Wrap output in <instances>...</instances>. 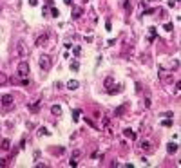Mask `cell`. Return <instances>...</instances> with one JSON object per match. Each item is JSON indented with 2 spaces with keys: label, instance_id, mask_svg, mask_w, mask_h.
Segmentation results:
<instances>
[{
  "label": "cell",
  "instance_id": "obj_1",
  "mask_svg": "<svg viewBox=\"0 0 181 168\" xmlns=\"http://www.w3.org/2000/svg\"><path fill=\"white\" fill-rule=\"evenodd\" d=\"M38 65H40V69H43V70H49L51 65H53V62H51V58H49L47 54H42V56L38 58Z\"/></svg>",
  "mask_w": 181,
  "mask_h": 168
},
{
  "label": "cell",
  "instance_id": "obj_7",
  "mask_svg": "<svg viewBox=\"0 0 181 168\" xmlns=\"http://www.w3.org/2000/svg\"><path fill=\"white\" fill-rule=\"evenodd\" d=\"M0 148H2V150H9V148H11V141H9V139H2V143H0Z\"/></svg>",
  "mask_w": 181,
  "mask_h": 168
},
{
  "label": "cell",
  "instance_id": "obj_22",
  "mask_svg": "<svg viewBox=\"0 0 181 168\" xmlns=\"http://www.w3.org/2000/svg\"><path fill=\"white\" fill-rule=\"evenodd\" d=\"M71 69H73V70H78V69H80L78 62H73V63H71Z\"/></svg>",
  "mask_w": 181,
  "mask_h": 168
},
{
  "label": "cell",
  "instance_id": "obj_5",
  "mask_svg": "<svg viewBox=\"0 0 181 168\" xmlns=\"http://www.w3.org/2000/svg\"><path fill=\"white\" fill-rule=\"evenodd\" d=\"M78 87H80V83L76 80H69V81H67V89H69V90H76Z\"/></svg>",
  "mask_w": 181,
  "mask_h": 168
},
{
  "label": "cell",
  "instance_id": "obj_33",
  "mask_svg": "<svg viewBox=\"0 0 181 168\" xmlns=\"http://www.w3.org/2000/svg\"><path fill=\"white\" fill-rule=\"evenodd\" d=\"M63 2H65L67 6H69V4H73V0H63Z\"/></svg>",
  "mask_w": 181,
  "mask_h": 168
},
{
  "label": "cell",
  "instance_id": "obj_27",
  "mask_svg": "<svg viewBox=\"0 0 181 168\" xmlns=\"http://www.w3.org/2000/svg\"><path fill=\"white\" fill-rule=\"evenodd\" d=\"M152 13H156V9H145L143 11V15H152Z\"/></svg>",
  "mask_w": 181,
  "mask_h": 168
},
{
  "label": "cell",
  "instance_id": "obj_21",
  "mask_svg": "<svg viewBox=\"0 0 181 168\" xmlns=\"http://www.w3.org/2000/svg\"><path fill=\"white\" fill-rule=\"evenodd\" d=\"M163 29H165V31H168V33H170V31H172V29H174V27H172V23H165V26H163Z\"/></svg>",
  "mask_w": 181,
  "mask_h": 168
},
{
  "label": "cell",
  "instance_id": "obj_10",
  "mask_svg": "<svg viewBox=\"0 0 181 168\" xmlns=\"http://www.w3.org/2000/svg\"><path fill=\"white\" fill-rule=\"evenodd\" d=\"M141 150H145V152H149L150 148H152V145H150V141H141Z\"/></svg>",
  "mask_w": 181,
  "mask_h": 168
},
{
  "label": "cell",
  "instance_id": "obj_31",
  "mask_svg": "<svg viewBox=\"0 0 181 168\" xmlns=\"http://www.w3.org/2000/svg\"><path fill=\"white\" fill-rule=\"evenodd\" d=\"M176 2H177V0H170V2H168V7H174V6H176Z\"/></svg>",
  "mask_w": 181,
  "mask_h": 168
},
{
  "label": "cell",
  "instance_id": "obj_25",
  "mask_svg": "<svg viewBox=\"0 0 181 168\" xmlns=\"http://www.w3.org/2000/svg\"><path fill=\"white\" fill-rule=\"evenodd\" d=\"M51 15H53V16H58V15H60V11H58L56 7H53V9H51Z\"/></svg>",
  "mask_w": 181,
  "mask_h": 168
},
{
  "label": "cell",
  "instance_id": "obj_24",
  "mask_svg": "<svg viewBox=\"0 0 181 168\" xmlns=\"http://www.w3.org/2000/svg\"><path fill=\"white\" fill-rule=\"evenodd\" d=\"M54 152H56V154H58V156H62V154H63V152H65V148H63V147H58V148H56V150H54Z\"/></svg>",
  "mask_w": 181,
  "mask_h": 168
},
{
  "label": "cell",
  "instance_id": "obj_17",
  "mask_svg": "<svg viewBox=\"0 0 181 168\" xmlns=\"http://www.w3.org/2000/svg\"><path fill=\"white\" fill-rule=\"evenodd\" d=\"M112 83H114V80H112V78H105V87H107V89H110Z\"/></svg>",
  "mask_w": 181,
  "mask_h": 168
},
{
  "label": "cell",
  "instance_id": "obj_12",
  "mask_svg": "<svg viewBox=\"0 0 181 168\" xmlns=\"http://www.w3.org/2000/svg\"><path fill=\"white\" fill-rule=\"evenodd\" d=\"M51 112H53L54 116H60V114H62V107H60V105H53V107H51Z\"/></svg>",
  "mask_w": 181,
  "mask_h": 168
},
{
  "label": "cell",
  "instance_id": "obj_16",
  "mask_svg": "<svg viewBox=\"0 0 181 168\" xmlns=\"http://www.w3.org/2000/svg\"><path fill=\"white\" fill-rule=\"evenodd\" d=\"M125 109H127V103H125V105H121V107H118V109H116V116H121V114L125 112Z\"/></svg>",
  "mask_w": 181,
  "mask_h": 168
},
{
  "label": "cell",
  "instance_id": "obj_6",
  "mask_svg": "<svg viewBox=\"0 0 181 168\" xmlns=\"http://www.w3.org/2000/svg\"><path fill=\"white\" fill-rule=\"evenodd\" d=\"M167 152L168 154H176L177 152V145H176V143H168V145H167Z\"/></svg>",
  "mask_w": 181,
  "mask_h": 168
},
{
  "label": "cell",
  "instance_id": "obj_19",
  "mask_svg": "<svg viewBox=\"0 0 181 168\" xmlns=\"http://www.w3.org/2000/svg\"><path fill=\"white\" fill-rule=\"evenodd\" d=\"M80 119V110H74L73 112V121H78Z\"/></svg>",
  "mask_w": 181,
  "mask_h": 168
},
{
  "label": "cell",
  "instance_id": "obj_28",
  "mask_svg": "<svg viewBox=\"0 0 181 168\" xmlns=\"http://www.w3.org/2000/svg\"><path fill=\"white\" fill-rule=\"evenodd\" d=\"M69 164H71V166H76V164H78V161H76V157H73V159L69 161Z\"/></svg>",
  "mask_w": 181,
  "mask_h": 168
},
{
  "label": "cell",
  "instance_id": "obj_23",
  "mask_svg": "<svg viewBox=\"0 0 181 168\" xmlns=\"http://www.w3.org/2000/svg\"><path fill=\"white\" fill-rule=\"evenodd\" d=\"M145 107H147V109H150V107H152V101H150V98H145Z\"/></svg>",
  "mask_w": 181,
  "mask_h": 168
},
{
  "label": "cell",
  "instance_id": "obj_9",
  "mask_svg": "<svg viewBox=\"0 0 181 168\" xmlns=\"http://www.w3.org/2000/svg\"><path fill=\"white\" fill-rule=\"evenodd\" d=\"M123 136L129 137V139H136V134H134V130H130V128H125V130H123Z\"/></svg>",
  "mask_w": 181,
  "mask_h": 168
},
{
  "label": "cell",
  "instance_id": "obj_13",
  "mask_svg": "<svg viewBox=\"0 0 181 168\" xmlns=\"http://www.w3.org/2000/svg\"><path fill=\"white\" fill-rule=\"evenodd\" d=\"M18 54H20V56H24V54H27V49H24V43H22V42L18 43Z\"/></svg>",
  "mask_w": 181,
  "mask_h": 168
},
{
  "label": "cell",
  "instance_id": "obj_30",
  "mask_svg": "<svg viewBox=\"0 0 181 168\" xmlns=\"http://www.w3.org/2000/svg\"><path fill=\"white\" fill-rule=\"evenodd\" d=\"M29 6H33V7L38 6V0H29Z\"/></svg>",
  "mask_w": 181,
  "mask_h": 168
},
{
  "label": "cell",
  "instance_id": "obj_8",
  "mask_svg": "<svg viewBox=\"0 0 181 168\" xmlns=\"http://www.w3.org/2000/svg\"><path fill=\"white\" fill-rule=\"evenodd\" d=\"M82 13H83V9L82 7H73V18L76 20V18H80L82 16Z\"/></svg>",
  "mask_w": 181,
  "mask_h": 168
},
{
  "label": "cell",
  "instance_id": "obj_2",
  "mask_svg": "<svg viewBox=\"0 0 181 168\" xmlns=\"http://www.w3.org/2000/svg\"><path fill=\"white\" fill-rule=\"evenodd\" d=\"M16 70H18V76H20V78H26V76L29 74V63H27V62H20Z\"/></svg>",
  "mask_w": 181,
  "mask_h": 168
},
{
  "label": "cell",
  "instance_id": "obj_15",
  "mask_svg": "<svg viewBox=\"0 0 181 168\" xmlns=\"http://www.w3.org/2000/svg\"><path fill=\"white\" fill-rule=\"evenodd\" d=\"M9 80H7V76L4 74V73H0V85H6Z\"/></svg>",
  "mask_w": 181,
  "mask_h": 168
},
{
  "label": "cell",
  "instance_id": "obj_3",
  "mask_svg": "<svg viewBox=\"0 0 181 168\" xmlns=\"http://www.w3.org/2000/svg\"><path fill=\"white\" fill-rule=\"evenodd\" d=\"M47 40H49V34H47V33H43V34H40V36L36 38L35 45H36V47H43L45 43H47Z\"/></svg>",
  "mask_w": 181,
  "mask_h": 168
},
{
  "label": "cell",
  "instance_id": "obj_14",
  "mask_svg": "<svg viewBox=\"0 0 181 168\" xmlns=\"http://www.w3.org/2000/svg\"><path fill=\"white\" fill-rule=\"evenodd\" d=\"M38 134H40V136H51V132H49L47 128H45V127H42V128H38Z\"/></svg>",
  "mask_w": 181,
  "mask_h": 168
},
{
  "label": "cell",
  "instance_id": "obj_26",
  "mask_svg": "<svg viewBox=\"0 0 181 168\" xmlns=\"http://www.w3.org/2000/svg\"><path fill=\"white\" fill-rule=\"evenodd\" d=\"M2 166H7V159H4V157L0 159V168H2Z\"/></svg>",
  "mask_w": 181,
  "mask_h": 168
},
{
  "label": "cell",
  "instance_id": "obj_18",
  "mask_svg": "<svg viewBox=\"0 0 181 168\" xmlns=\"http://www.w3.org/2000/svg\"><path fill=\"white\" fill-rule=\"evenodd\" d=\"M161 125H163V127H172V119H163Z\"/></svg>",
  "mask_w": 181,
  "mask_h": 168
},
{
  "label": "cell",
  "instance_id": "obj_11",
  "mask_svg": "<svg viewBox=\"0 0 181 168\" xmlns=\"http://www.w3.org/2000/svg\"><path fill=\"white\" fill-rule=\"evenodd\" d=\"M29 110H31V112H38V110H40V101L31 103V105H29Z\"/></svg>",
  "mask_w": 181,
  "mask_h": 168
},
{
  "label": "cell",
  "instance_id": "obj_20",
  "mask_svg": "<svg viewBox=\"0 0 181 168\" xmlns=\"http://www.w3.org/2000/svg\"><path fill=\"white\" fill-rule=\"evenodd\" d=\"M123 9L125 11H130V2H129V0H125V2H123Z\"/></svg>",
  "mask_w": 181,
  "mask_h": 168
},
{
  "label": "cell",
  "instance_id": "obj_29",
  "mask_svg": "<svg viewBox=\"0 0 181 168\" xmlns=\"http://www.w3.org/2000/svg\"><path fill=\"white\" fill-rule=\"evenodd\" d=\"M20 83H22V85H24V87H26V85H29V80H27V76H26V78H24V80H22V81H20Z\"/></svg>",
  "mask_w": 181,
  "mask_h": 168
},
{
  "label": "cell",
  "instance_id": "obj_4",
  "mask_svg": "<svg viewBox=\"0 0 181 168\" xmlns=\"http://www.w3.org/2000/svg\"><path fill=\"white\" fill-rule=\"evenodd\" d=\"M2 103H4L6 107H9V105L13 103V96H11V94H4V96H2Z\"/></svg>",
  "mask_w": 181,
  "mask_h": 168
},
{
  "label": "cell",
  "instance_id": "obj_32",
  "mask_svg": "<svg viewBox=\"0 0 181 168\" xmlns=\"http://www.w3.org/2000/svg\"><path fill=\"white\" fill-rule=\"evenodd\" d=\"M73 51H74V54H80V53H82V49H80V47H74Z\"/></svg>",
  "mask_w": 181,
  "mask_h": 168
}]
</instances>
